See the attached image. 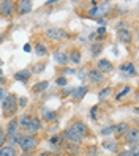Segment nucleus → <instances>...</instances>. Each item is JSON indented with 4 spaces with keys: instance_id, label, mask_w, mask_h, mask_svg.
Wrapping results in <instances>:
<instances>
[{
    "instance_id": "f257e3e1",
    "label": "nucleus",
    "mask_w": 139,
    "mask_h": 156,
    "mask_svg": "<svg viewBox=\"0 0 139 156\" xmlns=\"http://www.w3.org/2000/svg\"><path fill=\"white\" fill-rule=\"evenodd\" d=\"M2 107H3V115L5 117H13L14 112L17 111V96L16 95H8L2 101Z\"/></svg>"
},
{
    "instance_id": "f03ea898",
    "label": "nucleus",
    "mask_w": 139,
    "mask_h": 156,
    "mask_svg": "<svg viewBox=\"0 0 139 156\" xmlns=\"http://www.w3.org/2000/svg\"><path fill=\"white\" fill-rule=\"evenodd\" d=\"M17 145L21 147V150L24 153H32L36 148V145H38V140L33 136H21V140Z\"/></svg>"
},
{
    "instance_id": "7ed1b4c3",
    "label": "nucleus",
    "mask_w": 139,
    "mask_h": 156,
    "mask_svg": "<svg viewBox=\"0 0 139 156\" xmlns=\"http://www.w3.org/2000/svg\"><path fill=\"white\" fill-rule=\"evenodd\" d=\"M46 36H48L49 40L52 41H60L63 38H67V32H65L63 29H59V27H51V29L46 30Z\"/></svg>"
},
{
    "instance_id": "20e7f679",
    "label": "nucleus",
    "mask_w": 139,
    "mask_h": 156,
    "mask_svg": "<svg viewBox=\"0 0 139 156\" xmlns=\"http://www.w3.org/2000/svg\"><path fill=\"white\" fill-rule=\"evenodd\" d=\"M108 11H109V3L104 2V3H101L98 6H92L90 10H89V14L90 16H97L98 19H100V17H103V14H106Z\"/></svg>"
},
{
    "instance_id": "39448f33",
    "label": "nucleus",
    "mask_w": 139,
    "mask_h": 156,
    "mask_svg": "<svg viewBox=\"0 0 139 156\" xmlns=\"http://www.w3.org/2000/svg\"><path fill=\"white\" fill-rule=\"evenodd\" d=\"M16 5H17L16 6V11H17V14H19V16H25L27 13H30L32 8H33L30 0H21V2H17Z\"/></svg>"
},
{
    "instance_id": "423d86ee",
    "label": "nucleus",
    "mask_w": 139,
    "mask_h": 156,
    "mask_svg": "<svg viewBox=\"0 0 139 156\" xmlns=\"http://www.w3.org/2000/svg\"><path fill=\"white\" fill-rule=\"evenodd\" d=\"M71 129L73 131H75L79 137H81V139H86V137H87V134H89V129H87V126L84 125V123H82V122H75V123H71Z\"/></svg>"
},
{
    "instance_id": "0eeeda50",
    "label": "nucleus",
    "mask_w": 139,
    "mask_h": 156,
    "mask_svg": "<svg viewBox=\"0 0 139 156\" xmlns=\"http://www.w3.org/2000/svg\"><path fill=\"white\" fill-rule=\"evenodd\" d=\"M14 13V2L11 0H5V2H0V14L8 17Z\"/></svg>"
},
{
    "instance_id": "6e6552de",
    "label": "nucleus",
    "mask_w": 139,
    "mask_h": 156,
    "mask_svg": "<svg viewBox=\"0 0 139 156\" xmlns=\"http://www.w3.org/2000/svg\"><path fill=\"white\" fill-rule=\"evenodd\" d=\"M97 69L101 73V74H104V73L114 71V65H112L109 60H106V58H100L98 63H97Z\"/></svg>"
},
{
    "instance_id": "1a4fd4ad",
    "label": "nucleus",
    "mask_w": 139,
    "mask_h": 156,
    "mask_svg": "<svg viewBox=\"0 0 139 156\" xmlns=\"http://www.w3.org/2000/svg\"><path fill=\"white\" fill-rule=\"evenodd\" d=\"M63 139H67L70 144H75V145H78V144H81L84 139H81V137L71 129V128H68V129H65V133H63Z\"/></svg>"
},
{
    "instance_id": "9d476101",
    "label": "nucleus",
    "mask_w": 139,
    "mask_h": 156,
    "mask_svg": "<svg viewBox=\"0 0 139 156\" xmlns=\"http://www.w3.org/2000/svg\"><path fill=\"white\" fill-rule=\"evenodd\" d=\"M87 77H89V80L92 82V84H100V82H103L104 74H101L98 69H89Z\"/></svg>"
},
{
    "instance_id": "9b49d317",
    "label": "nucleus",
    "mask_w": 139,
    "mask_h": 156,
    "mask_svg": "<svg viewBox=\"0 0 139 156\" xmlns=\"http://www.w3.org/2000/svg\"><path fill=\"white\" fill-rule=\"evenodd\" d=\"M40 129H41V122H40V118H38V117H33V118H30V126H29V129H27L29 136L35 134L36 131H40Z\"/></svg>"
},
{
    "instance_id": "f8f14e48",
    "label": "nucleus",
    "mask_w": 139,
    "mask_h": 156,
    "mask_svg": "<svg viewBox=\"0 0 139 156\" xmlns=\"http://www.w3.org/2000/svg\"><path fill=\"white\" fill-rule=\"evenodd\" d=\"M117 36H119V40L122 41V43H125V44H128L130 41H131V32H130L128 29H119L117 30Z\"/></svg>"
},
{
    "instance_id": "ddd939ff",
    "label": "nucleus",
    "mask_w": 139,
    "mask_h": 156,
    "mask_svg": "<svg viewBox=\"0 0 139 156\" xmlns=\"http://www.w3.org/2000/svg\"><path fill=\"white\" fill-rule=\"evenodd\" d=\"M16 131H17V118H11L10 122H8V126H6V129H5V134H6V137H10V136H13V134H16Z\"/></svg>"
},
{
    "instance_id": "4468645a",
    "label": "nucleus",
    "mask_w": 139,
    "mask_h": 156,
    "mask_svg": "<svg viewBox=\"0 0 139 156\" xmlns=\"http://www.w3.org/2000/svg\"><path fill=\"white\" fill-rule=\"evenodd\" d=\"M87 91H89V88L86 85H81L78 88H73L71 95H73V98H75V99H82V98L87 95Z\"/></svg>"
},
{
    "instance_id": "2eb2a0df",
    "label": "nucleus",
    "mask_w": 139,
    "mask_h": 156,
    "mask_svg": "<svg viewBox=\"0 0 139 156\" xmlns=\"http://www.w3.org/2000/svg\"><path fill=\"white\" fill-rule=\"evenodd\" d=\"M125 139H126L128 144L137 145V139H139V133H137V129H130V131L125 134Z\"/></svg>"
},
{
    "instance_id": "dca6fc26",
    "label": "nucleus",
    "mask_w": 139,
    "mask_h": 156,
    "mask_svg": "<svg viewBox=\"0 0 139 156\" xmlns=\"http://www.w3.org/2000/svg\"><path fill=\"white\" fill-rule=\"evenodd\" d=\"M112 129L117 136H125L128 131H130V125L128 123H119V125H114Z\"/></svg>"
},
{
    "instance_id": "f3484780",
    "label": "nucleus",
    "mask_w": 139,
    "mask_h": 156,
    "mask_svg": "<svg viewBox=\"0 0 139 156\" xmlns=\"http://www.w3.org/2000/svg\"><path fill=\"white\" fill-rule=\"evenodd\" d=\"M119 69L123 73V74H130V76H134L136 74V66L133 63H123V65H120Z\"/></svg>"
},
{
    "instance_id": "a211bd4d",
    "label": "nucleus",
    "mask_w": 139,
    "mask_h": 156,
    "mask_svg": "<svg viewBox=\"0 0 139 156\" xmlns=\"http://www.w3.org/2000/svg\"><path fill=\"white\" fill-rule=\"evenodd\" d=\"M54 60L59 63V65H67L68 63V55L65 52L62 51H57V52H54Z\"/></svg>"
},
{
    "instance_id": "6ab92c4d",
    "label": "nucleus",
    "mask_w": 139,
    "mask_h": 156,
    "mask_svg": "<svg viewBox=\"0 0 139 156\" xmlns=\"http://www.w3.org/2000/svg\"><path fill=\"white\" fill-rule=\"evenodd\" d=\"M30 74H32V73H30L29 69H22V71L14 73V79L19 80V82H27V79L30 77Z\"/></svg>"
},
{
    "instance_id": "aec40b11",
    "label": "nucleus",
    "mask_w": 139,
    "mask_h": 156,
    "mask_svg": "<svg viewBox=\"0 0 139 156\" xmlns=\"http://www.w3.org/2000/svg\"><path fill=\"white\" fill-rule=\"evenodd\" d=\"M101 145H103V148H106V150H109V151H112V153H115V151L119 150V144H117L115 140H104Z\"/></svg>"
},
{
    "instance_id": "412c9836",
    "label": "nucleus",
    "mask_w": 139,
    "mask_h": 156,
    "mask_svg": "<svg viewBox=\"0 0 139 156\" xmlns=\"http://www.w3.org/2000/svg\"><path fill=\"white\" fill-rule=\"evenodd\" d=\"M17 126H21L22 129H29V126H30V117L29 115H22L19 120H17Z\"/></svg>"
},
{
    "instance_id": "4be33fe9",
    "label": "nucleus",
    "mask_w": 139,
    "mask_h": 156,
    "mask_svg": "<svg viewBox=\"0 0 139 156\" xmlns=\"http://www.w3.org/2000/svg\"><path fill=\"white\" fill-rule=\"evenodd\" d=\"M0 156H16V150L14 147H2L0 148Z\"/></svg>"
},
{
    "instance_id": "5701e85b",
    "label": "nucleus",
    "mask_w": 139,
    "mask_h": 156,
    "mask_svg": "<svg viewBox=\"0 0 139 156\" xmlns=\"http://www.w3.org/2000/svg\"><path fill=\"white\" fill-rule=\"evenodd\" d=\"M68 62L75 63V65L81 63V52H79V51H76V49H73V51H71V54H70V58H68Z\"/></svg>"
},
{
    "instance_id": "b1692460",
    "label": "nucleus",
    "mask_w": 139,
    "mask_h": 156,
    "mask_svg": "<svg viewBox=\"0 0 139 156\" xmlns=\"http://www.w3.org/2000/svg\"><path fill=\"white\" fill-rule=\"evenodd\" d=\"M48 87H49V82L43 80V82H38V84L33 85V91H35V93H41V91H44Z\"/></svg>"
},
{
    "instance_id": "393cba45",
    "label": "nucleus",
    "mask_w": 139,
    "mask_h": 156,
    "mask_svg": "<svg viewBox=\"0 0 139 156\" xmlns=\"http://www.w3.org/2000/svg\"><path fill=\"white\" fill-rule=\"evenodd\" d=\"M101 51H103V44H100V43H93V44H90V54H92L93 57H97Z\"/></svg>"
},
{
    "instance_id": "a878e982",
    "label": "nucleus",
    "mask_w": 139,
    "mask_h": 156,
    "mask_svg": "<svg viewBox=\"0 0 139 156\" xmlns=\"http://www.w3.org/2000/svg\"><path fill=\"white\" fill-rule=\"evenodd\" d=\"M19 140H21V136L19 134H13V136H10V137H6V142H8V147H13V145H17L19 144Z\"/></svg>"
},
{
    "instance_id": "bb28decb",
    "label": "nucleus",
    "mask_w": 139,
    "mask_h": 156,
    "mask_svg": "<svg viewBox=\"0 0 139 156\" xmlns=\"http://www.w3.org/2000/svg\"><path fill=\"white\" fill-rule=\"evenodd\" d=\"M43 117H44V120H48V122H54L55 118H57V114L52 112V111H48V109H43Z\"/></svg>"
},
{
    "instance_id": "cd10ccee",
    "label": "nucleus",
    "mask_w": 139,
    "mask_h": 156,
    "mask_svg": "<svg viewBox=\"0 0 139 156\" xmlns=\"http://www.w3.org/2000/svg\"><path fill=\"white\" fill-rule=\"evenodd\" d=\"M65 151H67L68 154H71V156H75V154H78V153H79V145L70 144V145L65 147Z\"/></svg>"
},
{
    "instance_id": "c85d7f7f",
    "label": "nucleus",
    "mask_w": 139,
    "mask_h": 156,
    "mask_svg": "<svg viewBox=\"0 0 139 156\" xmlns=\"http://www.w3.org/2000/svg\"><path fill=\"white\" fill-rule=\"evenodd\" d=\"M35 52L38 54V55L44 57L46 54H48V48H46L44 44H41V43H40V44H36V48H35Z\"/></svg>"
},
{
    "instance_id": "c756f323",
    "label": "nucleus",
    "mask_w": 139,
    "mask_h": 156,
    "mask_svg": "<svg viewBox=\"0 0 139 156\" xmlns=\"http://www.w3.org/2000/svg\"><path fill=\"white\" fill-rule=\"evenodd\" d=\"M111 93H112V88H111V87H106V88H103V90H100L98 98H100V99H106Z\"/></svg>"
},
{
    "instance_id": "7c9ffc66",
    "label": "nucleus",
    "mask_w": 139,
    "mask_h": 156,
    "mask_svg": "<svg viewBox=\"0 0 139 156\" xmlns=\"http://www.w3.org/2000/svg\"><path fill=\"white\" fill-rule=\"evenodd\" d=\"M55 84H57V85H60V87H67L68 80H67V77H65V76H60V77H57V79H55Z\"/></svg>"
},
{
    "instance_id": "2f4dec72",
    "label": "nucleus",
    "mask_w": 139,
    "mask_h": 156,
    "mask_svg": "<svg viewBox=\"0 0 139 156\" xmlns=\"http://www.w3.org/2000/svg\"><path fill=\"white\" fill-rule=\"evenodd\" d=\"M130 90H131V88H130V85H126V87H123V88H122V91H120V93H119V95H117L115 98H117V99H122L123 96H126V95L130 93Z\"/></svg>"
},
{
    "instance_id": "473e14b6",
    "label": "nucleus",
    "mask_w": 139,
    "mask_h": 156,
    "mask_svg": "<svg viewBox=\"0 0 139 156\" xmlns=\"http://www.w3.org/2000/svg\"><path fill=\"white\" fill-rule=\"evenodd\" d=\"M6 144V134H5V129L2 126H0V148H2V145Z\"/></svg>"
},
{
    "instance_id": "72a5a7b5",
    "label": "nucleus",
    "mask_w": 139,
    "mask_h": 156,
    "mask_svg": "<svg viewBox=\"0 0 139 156\" xmlns=\"http://www.w3.org/2000/svg\"><path fill=\"white\" fill-rule=\"evenodd\" d=\"M112 133H114L112 126H108V128H103V129H101V134H103V136H109V134H112Z\"/></svg>"
},
{
    "instance_id": "f704fd0d",
    "label": "nucleus",
    "mask_w": 139,
    "mask_h": 156,
    "mask_svg": "<svg viewBox=\"0 0 139 156\" xmlns=\"http://www.w3.org/2000/svg\"><path fill=\"white\" fill-rule=\"evenodd\" d=\"M25 104H27V98L25 96L17 99V107H25Z\"/></svg>"
},
{
    "instance_id": "c9c22d12",
    "label": "nucleus",
    "mask_w": 139,
    "mask_h": 156,
    "mask_svg": "<svg viewBox=\"0 0 139 156\" xmlns=\"http://www.w3.org/2000/svg\"><path fill=\"white\" fill-rule=\"evenodd\" d=\"M44 63H41V65H35L33 66V73H43V69H44Z\"/></svg>"
},
{
    "instance_id": "e433bc0d",
    "label": "nucleus",
    "mask_w": 139,
    "mask_h": 156,
    "mask_svg": "<svg viewBox=\"0 0 139 156\" xmlns=\"http://www.w3.org/2000/svg\"><path fill=\"white\" fill-rule=\"evenodd\" d=\"M97 106L95 107H92V111H90V117H92V120H97Z\"/></svg>"
},
{
    "instance_id": "4c0bfd02",
    "label": "nucleus",
    "mask_w": 139,
    "mask_h": 156,
    "mask_svg": "<svg viewBox=\"0 0 139 156\" xmlns=\"http://www.w3.org/2000/svg\"><path fill=\"white\" fill-rule=\"evenodd\" d=\"M49 144H51V145H59V137H57V136L51 137V139H49Z\"/></svg>"
},
{
    "instance_id": "58836bf2",
    "label": "nucleus",
    "mask_w": 139,
    "mask_h": 156,
    "mask_svg": "<svg viewBox=\"0 0 139 156\" xmlns=\"http://www.w3.org/2000/svg\"><path fill=\"white\" fill-rule=\"evenodd\" d=\"M6 96H8V95H6V90H5V88H0V101H3Z\"/></svg>"
},
{
    "instance_id": "ea45409f",
    "label": "nucleus",
    "mask_w": 139,
    "mask_h": 156,
    "mask_svg": "<svg viewBox=\"0 0 139 156\" xmlns=\"http://www.w3.org/2000/svg\"><path fill=\"white\" fill-rule=\"evenodd\" d=\"M104 33H106V29H104V27H100V29L97 30V35H98V36H103Z\"/></svg>"
},
{
    "instance_id": "a19ab883",
    "label": "nucleus",
    "mask_w": 139,
    "mask_h": 156,
    "mask_svg": "<svg viewBox=\"0 0 139 156\" xmlns=\"http://www.w3.org/2000/svg\"><path fill=\"white\" fill-rule=\"evenodd\" d=\"M117 156H131V154H130V151H128V150H123V151H119V153H117Z\"/></svg>"
},
{
    "instance_id": "79ce46f5",
    "label": "nucleus",
    "mask_w": 139,
    "mask_h": 156,
    "mask_svg": "<svg viewBox=\"0 0 139 156\" xmlns=\"http://www.w3.org/2000/svg\"><path fill=\"white\" fill-rule=\"evenodd\" d=\"M24 51H25V52H30V51H32V46H30V44H25V46H24Z\"/></svg>"
},
{
    "instance_id": "37998d69",
    "label": "nucleus",
    "mask_w": 139,
    "mask_h": 156,
    "mask_svg": "<svg viewBox=\"0 0 139 156\" xmlns=\"http://www.w3.org/2000/svg\"><path fill=\"white\" fill-rule=\"evenodd\" d=\"M98 24H100V25H103V27H104V25H106V21L103 19V17H100V19H98Z\"/></svg>"
},
{
    "instance_id": "c03bdc74",
    "label": "nucleus",
    "mask_w": 139,
    "mask_h": 156,
    "mask_svg": "<svg viewBox=\"0 0 139 156\" xmlns=\"http://www.w3.org/2000/svg\"><path fill=\"white\" fill-rule=\"evenodd\" d=\"M21 156H33V154H32V153H22Z\"/></svg>"
},
{
    "instance_id": "a18cd8bd",
    "label": "nucleus",
    "mask_w": 139,
    "mask_h": 156,
    "mask_svg": "<svg viewBox=\"0 0 139 156\" xmlns=\"http://www.w3.org/2000/svg\"><path fill=\"white\" fill-rule=\"evenodd\" d=\"M41 156H48V153H41Z\"/></svg>"
},
{
    "instance_id": "49530a36",
    "label": "nucleus",
    "mask_w": 139,
    "mask_h": 156,
    "mask_svg": "<svg viewBox=\"0 0 139 156\" xmlns=\"http://www.w3.org/2000/svg\"><path fill=\"white\" fill-rule=\"evenodd\" d=\"M2 40H3V36H2V35H0V41H2Z\"/></svg>"
},
{
    "instance_id": "de8ad7c7",
    "label": "nucleus",
    "mask_w": 139,
    "mask_h": 156,
    "mask_svg": "<svg viewBox=\"0 0 139 156\" xmlns=\"http://www.w3.org/2000/svg\"><path fill=\"white\" fill-rule=\"evenodd\" d=\"M55 156H63V154H55Z\"/></svg>"
},
{
    "instance_id": "09e8293b",
    "label": "nucleus",
    "mask_w": 139,
    "mask_h": 156,
    "mask_svg": "<svg viewBox=\"0 0 139 156\" xmlns=\"http://www.w3.org/2000/svg\"><path fill=\"white\" fill-rule=\"evenodd\" d=\"M0 66H2V60H0Z\"/></svg>"
},
{
    "instance_id": "8fccbe9b",
    "label": "nucleus",
    "mask_w": 139,
    "mask_h": 156,
    "mask_svg": "<svg viewBox=\"0 0 139 156\" xmlns=\"http://www.w3.org/2000/svg\"><path fill=\"white\" fill-rule=\"evenodd\" d=\"M0 76H2V69H0Z\"/></svg>"
}]
</instances>
